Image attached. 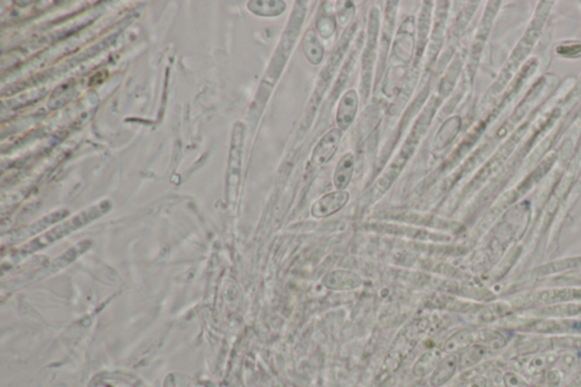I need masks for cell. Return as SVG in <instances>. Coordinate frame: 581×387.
Masks as SVG:
<instances>
[{
    "label": "cell",
    "mask_w": 581,
    "mask_h": 387,
    "mask_svg": "<svg viewBox=\"0 0 581 387\" xmlns=\"http://www.w3.org/2000/svg\"><path fill=\"white\" fill-rule=\"evenodd\" d=\"M324 286L335 292H347L359 289L363 285V278L351 270L338 269L326 274L322 280Z\"/></svg>",
    "instance_id": "277c9868"
},
{
    "label": "cell",
    "mask_w": 581,
    "mask_h": 387,
    "mask_svg": "<svg viewBox=\"0 0 581 387\" xmlns=\"http://www.w3.org/2000/svg\"><path fill=\"white\" fill-rule=\"evenodd\" d=\"M336 14H338V19L340 24L345 25L352 21L354 16V6L352 1H338V6H336Z\"/></svg>",
    "instance_id": "9a60e30c"
},
{
    "label": "cell",
    "mask_w": 581,
    "mask_h": 387,
    "mask_svg": "<svg viewBox=\"0 0 581 387\" xmlns=\"http://www.w3.org/2000/svg\"><path fill=\"white\" fill-rule=\"evenodd\" d=\"M504 386L505 387H531L525 378L517 372H508L504 374Z\"/></svg>",
    "instance_id": "2e32d148"
},
{
    "label": "cell",
    "mask_w": 581,
    "mask_h": 387,
    "mask_svg": "<svg viewBox=\"0 0 581 387\" xmlns=\"http://www.w3.org/2000/svg\"><path fill=\"white\" fill-rule=\"evenodd\" d=\"M350 200V194L345 190H336L319 198L313 203L310 212L315 218H326L343 209Z\"/></svg>",
    "instance_id": "7a4b0ae2"
},
{
    "label": "cell",
    "mask_w": 581,
    "mask_h": 387,
    "mask_svg": "<svg viewBox=\"0 0 581 387\" xmlns=\"http://www.w3.org/2000/svg\"><path fill=\"white\" fill-rule=\"evenodd\" d=\"M559 360L555 353H543L534 356L527 366V370L531 375H539L546 372L553 368L554 365Z\"/></svg>",
    "instance_id": "7c38bea8"
},
{
    "label": "cell",
    "mask_w": 581,
    "mask_h": 387,
    "mask_svg": "<svg viewBox=\"0 0 581 387\" xmlns=\"http://www.w3.org/2000/svg\"><path fill=\"white\" fill-rule=\"evenodd\" d=\"M359 106V98L354 90H349L344 94L341 101L338 103V112H336V124L340 130L349 128L354 119Z\"/></svg>",
    "instance_id": "5b68a950"
},
{
    "label": "cell",
    "mask_w": 581,
    "mask_h": 387,
    "mask_svg": "<svg viewBox=\"0 0 581 387\" xmlns=\"http://www.w3.org/2000/svg\"><path fill=\"white\" fill-rule=\"evenodd\" d=\"M459 387H487V379L484 376L478 375L463 381Z\"/></svg>",
    "instance_id": "e0dca14e"
},
{
    "label": "cell",
    "mask_w": 581,
    "mask_h": 387,
    "mask_svg": "<svg viewBox=\"0 0 581 387\" xmlns=\"http://www.w3.org/2000/svg\"><path fill=\"white\" fill-rule=\"evenodd\" d=\"M302 50L310 64L319 65L322 62V57H324V47L322 42L319 41L316 32L313 30L306 31L304 35V40H302Z\"/></svg>",
    "instance_id": "9c48e42d"
},
{
    "label": "cell",
    "mask_w": 581,
    "mask_h": 387,
    "mask_svg": "<svg viewBox=\"0 0 581 387\" xmlns=\"http://www.w3.org/2000/svg\"><path fill=\"white\" fill-rule=\"evenodd\" d=\"M440 360L441 359H438V354H436V352L426 353L425 356H422V359L419 360L415 366V372L417 376H425L428 372H433Z\"/></svg>",
    "instance_id": "4fadbf2b"
},
{
    "label": "cell",
    "mask_w": 581,
    "mask_h": 387,
    "mask_svg": "<svg viewBox=\"0 0 581 387\" xmlns=\"http://www.w3.org/2000/svg\"><path fill=\"white\" fill-rule=\"evenodd\" d=\"M335 28H336V22H335L334 16L333 14H322L319 15L317 19V30H318L319 35H322L324 39H329L331 35L334 33Z\"/></svg>",
    "instance_id": "5bb4252c"
},
{
    "label": "cell",
    "mask_w": 581,
    "mask_h": 387,
    "mask_svg": "<svg viewBox=\"0 0 581 387\" xmlns=\"http://www.w3.org/2000/svg\"><path fill=\"white\" fill-rule=\"evenodd\" d=\"M249 10L259 16H279L286 10V3L281 0L276 1H251L249 3Z\"/></svg>",
    "instance_id": "30bf717a"
},
{
    "label": "cell",
    "mask_w": 581,
    "mask_h": 387,
    "mask_svg": "<svg viewBox=\"0 0 581 387\" xmlns=\"http://www.w3.org/2000/svg\"><path fill=\"white\" fill-rule=\"evenodd\" d=\"M342 139L340 128H333L320 139L311 155V165L313 167L325 165L333 158Z\"/></svg>",
    "instance_id": "3957f363"
},
{
    "label": "cell",
    "mask_w": 581,
    "mask_h": 387,
    "mask_svg": "<svg viewBox=\"0 0 581 387\" xmlns=\"http://www.w3.org/2000/svg\"><path fill=\"white\" fill-rule=\"evenodd\" d=\"M478 340V333L471 329H462V331L456 332L449 340L444 344V351L447 354H452V353L462 352L463 350L470 347L472 344L477 343Z\"/></svg>",
    "instance_id": "52a82bcc"
},
{
    "label": "cell",
    "mask_w": 581,
    "mask_h": 387,
    "mask_svg": "<svg viewBox=\"0 0 581 387\" xmlns=\"http://www.w3.org/2000/svg\"><path fill=\"white\" fill-rule=\"evenodd\" d=\"M487 349L479 343L472 344L459 354V369H468L480 362Z\"/></svg>",
    "instance_id": "8fae6325"
},
{
    "label": "cell",
    "mask_w": 581,
    "mask_h": 387,
    "mask_svg": "<svg viewBox=\"0 0 581 387\" xmlns=\"http://www.w3.org/2000/svg\"><path fill=\"white\" fill-rule=\"evenodd\" d=\"M458 369H459V356L456 353L444 356L431 372V386L441 387L446 384L447 381L452 379Z\"/></svg>",
    "instance_id": "8992f818"
},
{
    "label": "cell",
    "mask_w": 581,
    "mask_h": 387,
    "mask_svg": "<svg viewBox=\"0 0 581 387\" xmlns=\"http://www.w3.org/2000/svg\"><path fill=\"white\" fill-rule=\"evenodd\" d=\"M112 208V203L110 200H105L98 203L96 206L91 207L89 209L85 212H80L78 215L74 216L73 218L69 221H66L64 224L58 225L56 227L53 228L51 231L44 233V235L37 237L35 240L31 241L30 243L26 244L24 247L17 251L14 258L15 259H21L24 258L26 255L35 252L39 250L44 249V248L51 246L53 242L60 240L62 237L66 235L71 234L73 232L76 231L78 228L83 227L89 223L94 222L96 219L99 218L101 216L105 215L106 212H110Z\"/></svg>",
    "instance_id": "6da1fadb"
},
{
    "label": "cell",
    "mask_w": 581,
    "mask_h": 387,
    "mask_svg": "<svg viewBox=\"0 0 581 387\" xmlns=\"http://www.w3.org/2000/svg\"><path fill=\"white\" fill-rule=\"evenodd\" d=\"M354 158L352 153H347L342 157L341 162H338L335 169L334 185L338 190H345V187L350 184L351 178L354 175Z\"/></svg>",
    "instance_id": "ba28073f"
}]
</instances>
